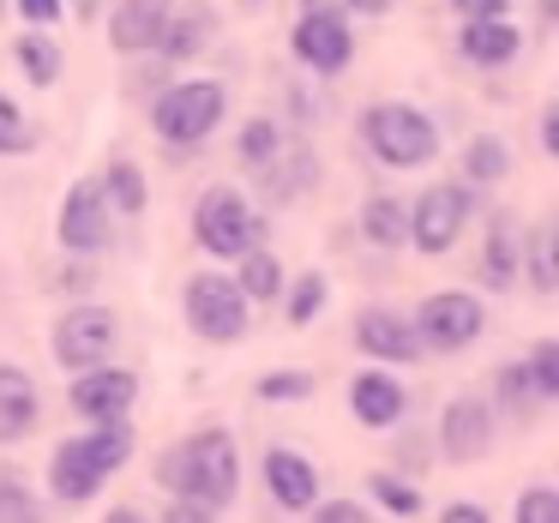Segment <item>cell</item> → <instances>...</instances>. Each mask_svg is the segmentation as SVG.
Returning a JSON list of instances; mask_svg holds the SVG:
<instances>
[{
    "instance_id": "b9f144b4",
    "label": "cell",
    "mask_w": 559,
    "mask_h": 523,
    "mask_svg": "<svg viewBox=\"0 0 559 523\" xmlns=\"http://www.w3.org/2000/svg\"><path fill=\"white\" fill-rule=\"evenodd\" d=\"M103 523H145V518H139L133 506H121V511H109V518H103Z\"/></svg>"
},
{
    "instance_id": "9a60e30c",
    "label": "cell",
    "mask_w": 559,
    "mask_h": 523,
    "mask_svg": "<svg viewBox=\"0 0 559 523\" xmlns=\"http://www.w3.org/2000/svg\"><path fill=\"white\" fill-rule=\"evenodd\" d=\"M265 487H271V499H277L283 511H307L313 494H319V475H313V463H307L301 451L277 445V451H265Z\"/></svg>"
},
{
    "instance_id": "6da1fadb",
    "label": "cell",
    "mask_w": 559,
    "mask_h": 523,
    "mask_svg": "<svg viewBox=\"0 0 559 523\" xmlns=\"http://www.w3.org/2000/svg\"><path fill=\"white\" fill-rule=\"evenodd\" d=\"M163 482H169L175 494L187 499V506H199V511L235 506V494H241L235 439L223 433V427H205V433H193L187 445H175L169 457H163Z\"/></svg>"
},
{
    "instance_id": "8fae6325",
    "label": "cell",
    "mask_w": 559,
    "mask_h": 523,
    "mask_svg": "<svg viewBox=\"0 0 559 523\" xmlns=\"http://www.w3.org/2000/svg\"><path fill=\"white\" fill-rule=\"evenodd\" d=\"M295 61H307L313 73H343L355 55V37L349 25H343V13H331V7H307V19L295 25Z\"/></svg>"
},
{
    "instance_id": "8d00e7d4",
    "label": "cell",
    "mask_w": 559,
    "mask_h": 523,
    "mask_svg": "<svg viewBox=\"0 0 559 523\" xmlns=\"http://www.w3.org/2000/svg\"><path fill=\"white\" fill-rule=\"evenodd\" d=\"M313 523H367V511L355 506V499H331V506H319Z\"/></svg>"
},
{
    "instance_id": "9c48e42d",
    "label": "cell",
    "mask_w": 559,
    "mask_h": 523,
    "mask_svg": "<svg viewBox=\"0 0 559 523\" xmlns=\"http://www.w3.org/2000/svg\"><path fill=\"white\" fill-rule=\"evenodd\" d=\"M463 223H469V193L463 187H427L421 199L409 205V241L421 247V253H445V247H457Z\"/></svg>"
},
{
    "instance_id": "d590c367",
    "label": "cell",
    "mask_w": 559,
    "mask_h": 523,
    "mask_svg": "<svg viewBox=\"0 0 559 523\" xmlns=\"http://www.w3.org/2000/svg\"><path fill=\"white\" fill-rule=\"evenodd\" d=\"M499 397H506V409H523V403H535L530 373H523V367H506V373H499Z\"/></svg>"
},
{
    "instance_id": "74e56055",
    "label": "cell",
    "mask_w": 559,
    "mask_h": 523,
    "mask_svg": "<svg viewBox=\"0 0 559 523\" xmlns=\"http://www.w3.org/2000/svg\"><path fill=\"white\" fill-rule=\"evenodd\" d=\"M19 13H25V25H55L61 19V0H19Z\"/></svg>"
},
{
    "instance_id": "8992f818",
    "label": "cell",
    "mask_w": 559,
    "mask_h": 523,
    "mask_svg": "<svg viewBox=\"0 0 559 523\" xmlns=\"http://www.w3.org/2000/svg\"><path fill=\"white\" fill-rule=\"evenodd\" d=\"M187 325H193L205 343L247 337V295L235 289V277H223V271H199V277L187 283Z\"/></svg>"
},
{
    "instance_id": "83f0119b",
    "label": "cell",
    "mask_w": 559,
    "mask_h": 523,
    "mask_svg": "<svg viewBox=\"0 0 559 523\" xmlns=\"http://www.w3.org/2000/svg\"><path fill=\"white\" fill-rule=\"evenodd\" d=\"M241 157L253 163L259 175H271V163L283 157V133H277V121H247V133H241Z\"/></svg>"
},
{
    "instance_id": "3957f363",
    "label": "cell",
    "mask_w": 559,
    "mask_h": 523,
    "mask_svg": "<svg viewBox=\"0 0 559 523\" xmlns=\"http://www.w3.org/2000/svg\"><path fill=\"white\" fill-rule=\"evenodd\" d=\"M361 139L391 169H421V163L439 157V127L421 109H409V103H373L361 115Z\"/></svg>"
},
{
    "instance_id": "5bb4252c",
    "label": "cell",
    "mask_w": 559,
    "mask_h": 523,
    "mask_svg": "<svg viewBox=\"0 0 559 523\" xmlns=\"http://www.w3.org/2000/svg\"><path fill=\"white\" fill-rule=\"evenodd\" d=\"M439 439H445V457H457V463L487 457V445H493V415H487V403L457 397V403L445 409V427H439Z\"/></svg>"
},
{
    "instance_id": "d6986e66",
    "label": "cell",
    "mask_w": 559,
    "mask_h": 523,
    "mask_svg": "<svg viewBox=\"0 0 559 523\" xmlns=\"http://www.w3.org/2000/svg\"><path fill=\"white\" fill-rule=\"evenodd\" d=\"M457 43H463V55H469L475 67H506L511 55L523 49L518 25H506V19H469Z\"/></svg>"
},
{
    "instance_id": "f35d334b",
    "label": "cell",
    "mask_w": 559,
    "mask_h": 523,
    "mask_svg": "<svg viewBox=\"0 0 559 523\" xmlns=\"http://www.w3.org/2000/svg\"><path fill=\"white\" fill-rule=\"evenodd\" d=\"M451 7H457L463 19H506L511 0H451Z\"/></svg>"
},
{
    "instance_id": "603a6c76",
    "label": "cell",
    "mask_w": 559,
    "mask_h": 523,
    "mask_svg": "<svg viewBox=\"0 0 559 523\" xmlns=\"http://www.w3.org/2000/svg\"><path fill=\"white\" fill-rule=\"evenodd\" d=\"M481 277L493 283V289H511L518 283V229H511L506 217L487 229V259H481Z\"/></svg>"
},
{
    "instance_id": "d4e9b609",
    "label": "cell",
    "mask_w": 559,
    "mask_h": 523,
    "mask_svg": "<svg viewBox=\"0 0 559 523\" xmlns=\"http://www.w3.org/2000/svg\"><path fill=\"white\" fill-rule=\"evenodd\" d=\"M463 169H469V181H475V187L506 181V169H511L506 139H469V151H463Z\"/></svg>"
},
{
    "instance_id": "2e32d148",
    "label": "cell",
    "mask_w": 559,
    "mask_h": 523,
    "mask_svg": "<svg viewBox=\"0 0 559 523\" xmlns=\"http://www.w3.org/2000/svg\"><path fill=\"white\" fill-rule=\"evenodd\" d=\"M169 0H121L115 7V25H109V43L121 55H139V49H157L163 25H169Z\"/></svg>"
},
{
    "instance_id": "60d3db41",
    "label": "cell",
    "mask_w": 559,
    "mask_h": 523,
    "mask_svg": "<svg viewBox=\"0 0 559 523\" xmlns=\"http://www.w3.org/2000/svg\"><path fill=\"white\" fill-rule=\"evenodd\" d=\"M163 523H211V511H199V506H187V499H181V506H169V518H163Z\"/></svg>"
},
{
    "instance_id": "7c38bea8",
    "label": "cell",
    "mask_w": 559,
    "mask_h": 523,
    "mask_svg": "<svg viewBox=\"0 0 559 523\" xmlns=\"http://www.w3.org/2000/svg\"><path fill=\"white\" fill-rule=\"evenodd\" d=\"M133 397H139V379L127 373V367H85V373H73V409L97 427L127 421Z\"/></svg>"
},
{
    "instance_id": "f546056e",
    "label": "cell",
    "mask_w": 559,
    "mask_h": 523,
    "mask_svg": "<svg viewBox=\"0 0 559 523\" xmlns=\"http://www.w3.org/2000/svg\"><path fill=\"white\" fill-rule=\"evenodd\" d=\"M367 494H373L385 511H397V518H415V511H421V494H415L409 482H397V475H373V482H367Z\"/></svg>"
},
{
    "instance_id": "4dcf8cb0",
    "label": "cell",
    "mask_w": 559,
    "mask_h": 523,
    "mask_svg": "<svg viewBox=\"0 0 559 523\" xmlns=\"http://www.w3.org/2000/svg\"><path fill=\"white\" fill-rule=\"evenodd\" d=\"M319 307H325V277H319V271H307V277L295 283V295H289V325H313Z\"/></svg>"
},
{
    "instance_id": "cb8c5ba5",
    "label": "cell",
    "mask_w": 559,
    "mask_h": 523,
    "mask_svg": "<svg viewBox=\"0 0 559 523\" xmlns=\"http://www.w3.org/2000/svg\"><path fill=\"white\" fill-rule=\"evenodd\" d=\"M235 289H241L247 301H271V295L283 289V265H277V253H265V247H247V253H241V277H235Z\"/></svg>"
},
{
    "instance_id": "ab89813d",
    "label": "cell",
    "mask_w": 559,
    "mask_h": 523,
    "mask_svg": "<svg viewBox=\"0 0 559 523\" xmlns=\"http://www.w3.org/2000/svg\"><path fill=\"white\" fill-rule=\"evenodd\" d=\"M445 523H487V511L475 506V499H463V506H451V511H445Z\"/></svg>"
},
{
    "instance_id": "30bf717a",
    "label": "cell",
    "mask_w": 559,
    "mask_h": 523,
    "mask_svg": "<svg viewBox=\"0 0 559 523\" xmlns=\"http://www.w3.org/2000/svg\"><path fill=\"white\" fill-rule=\"evenodd\" d=\"M115 241V211L103 199V181H79L61 199V247L67 253H103Z\"/></svg>"
},
{
    "instance_id": "5b68a950",
    "label": "cell",
    "mask_w": 559,
    "mask_h": 523,
    "mask_svg": "<svg viewBox=\"0 0 559 523\" xmlns=\"http://www.w3.org/2000/svg\"><path fill=\"white\" fill-rule=\"evenodd\" d=\"M223 85L217 79H187V85H169L157 97V109H151V121H157V133L169 139V145H199V139L217 133L223 121Z\"/></svg>"
},
{
    "instance_id": "d6a6232c",
    "label": "cell",
    "mask_w": 559,
    "mask_h": 523,
    "mask_svg": "<svg viewBox=\"0 0 559 523\" xmlns=\"http://www.w3.org/2000/svg\"><path fill=\"white\" fill-rule=\"evenodd\" d=\"M518 523H559V494L554 487H530L518 499Z\"/></svg>"
},
{
    "instance_id": "e0dca14e",
    "label": "cell",
    "mask_w": 559,
    "mask_h": 523,
    "mask_svg": "<svg viewBox=\"0 0 559 523\" xmlns=\"http://www.w3.org/2000/svg\"><path fill=\"white\" fill-rule=\"evenodd\" d=\"M403 385L391 373H361L349 385V409H355V421L361 427H397L403 421Z\"/></svg>"
},
{
    "instance_id": "277c9868",
    "label": "cell",
    "mask_w": 559,
    "mask_h": 523,
    "mask_svg": "<svg viewBox=\"0 0 559 523\" xmlns=\"http://www.w3.org/2000/svg\"><path fill=\"white\" fill-rule=\"evenodd\" d=\"M193 241L211 259H241L247 247H259V211L235 187H205L193 205Z\"/></svg>"
},
{
    "instance_id": "484cf974",
    "label": "cell",
    "mask_w": 559,
    "mask_h": 523,
    "mask_svg": "<svg viewBox=\"0 0 559 523\" xmlns=\"http://www.w3.org/2000/svg\"><path fill=\"white\" fill-rule=\"evenodd\" d=\"M19 67H25L31 85H55V79H61V49H55L43 31H25V37H19Z\"/></svg>"
},
{
    "instance_id": "ba28073f",
    "label": "cell",
    "mask_w": 559,
    "mask_h": 523,
    "mask_svg": "<svg viewBox=\"0 0 559 523\" xmlns=\"http://www.w3.org/2000/svg\"><path fill=\"white\" fill-rule=\"evenodd\" d=\"M115 337H121V325H115L109 307H73V313L55 325V355H61V367L85 373V367H103V361H109Z\"/></svg>"
},
{
    "instance_id": "7bdbcfd3",
    "label": "cell",
    "mask_w": 559,
    "mask_h": 523,
    "mask_svg": "<svg viewBox=\"0 0 559 523\" xmlns=\"http://www.w3.org/2000/svg\"><path fill=\"white\" fill-rule=\"evenodd\" d=\"M355 7H361V13H385L391 0H355Z\"/></svg>"
},
{
    "instance_id": "ac0fdd59",
    "label": "cell",
    "mask_w": 559,
    "mask_h": 523,
    "mask_svg": "<svg viewBox=\"0 0 559 523\" xmlns=\"http://www.w3.org/2000/svg\"><path fill=\"white\" fill-rule=\"evenodd\" d=\"M37 427V385L19 367H0V445H13Z\"/></svg>"
},
{
    "instance_id": "f1b7e54d",
    "label": "cell",
    "mask_w": 559,
    "mask_h": 523,
    "mask_svg": "<svg viewBox=\"0 0 559 523\" xmlns=\"http://www.w3.org/2000/svg\"><path fill=\"white\" fill-rule=\"evenodd\" d=\"M523 373H530V385H535V403H554L559 397V343H535Z\"/></svg>"
},
{
    "instance_id": "52a82bcc",
    "label": "cell",
    "mask_w": 559,
    "mask_h": 523,
    "mask_svg": "<svg viewBox=\"0 0 559 523\" xmlns=\"http://www.w3.org/2000/svg\"><path fill=\"white\" fill-rule=\"evenodd\" d=\"M481 325H487L481 301L463 295V289H439L415 307V337H421V349H445V355L469 349V343L481 337Z\"/></svg>"
},
{
    "instance_id": "44dd1931",
    "label": "cell",
    "mask_w": 559,
    "mask_h": 523,
    "mask_svg": "<svg viewBox=\"0 0 559 523\" xmlns=\"http://www.w3.org/2000/svg\"><path fill=\"white\" fill-rule=\"evenodd\" d=\"M205 43H211V13H205V7H181V13H169L157 49L169 55V61H187V55H199Z\"/></svg>"
},
{
    "instance_id": "1f68e13d",
    "label": "cell",
    "mask_w": 559,
    "mask_h": 523,
    "mask_svg": "<svg viewBox=\"0 0 559 523\" xmlns=\"http://www.w3.org/2000/svg\"><path fill=\"white\" fill-rule=\"evenodd\" d=\"M0 523H43V511H37L25 482H0Z\"/></svg>"
},
{
    "instance_id": "4fadbf2b",
    "label": "cell",
    "mask_w": 559,
    "mask_h": 523,
    "mask_svg": "<svg viewBox=\"0 0 559 523\" xmlns=\"http://www.w3.org/2000/svg\"><path fill=\"white\" fill-rule=\"evenodd\" d=\"M355 343H361L373 361H421V337L403 313H385V307H367L355 319Z\"/></svg>"
},
{
    "instance_id": "836d02e7",
    "label": "cell",
    "mask_w": 559,
    "mask_h": 523,
    "mask_svg": "<svg viewBox=\"0 0 559 523\" xmlns=\"http://www.w3.org/2000/svg\"><path fill=\"white\" fill-rule=\"evenodd\" d=\"M307 391H313V379H307V373H265V379H259V397H265V403H289V397H307Z\"/></svg>"
},
{
    "instance_id": "7402d4cb",
    "label": "cell",
    "mask_w": 559,
    "mask_h": 523,
    "mask_svg": "<svg viewBox=\"0 0 559 523\" xmlns=\"http://www.w3.org/2000/svg\"><path fill=\"white\" fill-rule=\"evenodd\" d=\"M103 199H109L115 217H139V211L151 205V187H145V169L139 163H109V175H103Z\"/></svg>"
},
{
    "instance_id": "e575fe53",
    "label": "cell",
    "mask_w": 559,
    "mask_h": 523,
    "mask_svg": "<svg viewBox=\"0 0 559 523\" xmlns=\"http://www.w3.org/2000/svg\"><path fill=\"white\" fill-rule=\"evenodd\" d=\"M530 277H535V289H554L559 283V271H554V229H535V253H530Z\"/></svg>"
},
{
    "instance_id": "7a4b0ae2",
    "label": "cell",
    "mask_w": 559,
    "mask_h": 523,
    "mask_svg": "<svg viewBox=\"0 0 559 523\" xmlns=\"http://www.w3.org/2000/svg\"><path fill=\"white\" fill-rule=\"evenodd\" d=\"M127 451H133V427H127V421H103L97 433L67 439V445L49 457V487H55V499H67V506H85V499L127 463Z\"/></svg>"
},
{
    "instance_id": "4316f807",
    "label": "cell",
    "mask_w": 559,
    "mask_h": 523,
    "mask_svg": "<svg viewBox=\"0 0 559 523\" xmlns=\"http://www.w3.org/2000/svg\"><path fill=\"white\" fill-rule=\"evenodd\" d=\"M25 151H37V127L13 97H0V157H25Z\"/></svg>"
},
{
    "instance_id": "ffe728a7",
    "label": "cell",
    "mask_w": 559,
    "mask_h": 523,
    "mask_svg": "<svg viewBox=\"0 0 559 523\" xmlns=\"http://www.w3.org/2000/svg\"><path fill=\"white\" fill-rule=\"evenodd\" d=\"M361 235L373 247H403V241H409V205L391 199V193L367 199V205H361Z\"/></svg>"
}]
</instances>
